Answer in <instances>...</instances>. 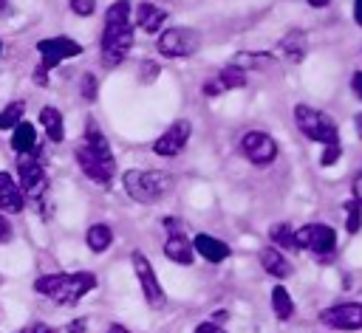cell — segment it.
Instances as JSON below:
<instances>
[{
  "label": "cell",
  "mask_w": 362,
  "mask_h": 333,
  "mask_svg": "<svg viewBox=\"0 0 362 333\" xmlns=\"http://www.w3.org/2000/svg\"><path fill=\"white\" fill-rule=\"evenodd\" d=\"M93 288H96V274H90V271L45 274V277H37V282H34V291L45 293L57 305H74V302H79V296H85Z\"/></svg>",
  "instance_id": "1"
},
{
  "label": "cell",
  "mask_w": 362,
  "mask_h": 333,
  "mask_svg": "<svg viewBox=\"0 0 362 333\" xmlns=\"http://www.w3.org/2000/svg\"><path fill=\"white\" fill-rule=\"evenodd\" d=\"M294 121H297V130L308 138V141H317V144H339V130H337V121L317 110V107H308V104H297L294 107Z\"/></svg>",
  "instance_id": "2"
},
{
  "label": "cell",
  "mask_w": 362,
  "mask_h": 333,
  "mask_svg": "<svg viewBox=\"0 0 362 333\" xmlns=\"http://www.w3.org/2000/svg\"><path fill=\"white\" fill-rule=\"evenodd\" d=\"M122 181H124L127 195L139 203H156L161 195H167L173 183L167 172H141V169H127Z\"/></svg>",
  "instance_id": "3"
},
{
  "label": "cell",
  "mask_w": 362,
  "mask_h": 333,
  "mask_svg": "<svg viewBox=\"0 0 362 333\" xmlns=\"http://www.w3.org/2000/svg\"><path fill=\"white\" fill-rule=\"evenodd\" d=\"M133 45V28L130 23H105V34H102V62L107 68L119 65L127 51Z\"/></svg>",
  "instance_id": "4"
},
{
  "label": "cell",
  "mask_w": 362,
  "mask_h": 333,
  "mask_svg": "<svg viewBox=\"0 0 362 333\" xmlns=\"http://www.w3.org/2000/svg\"><path fill=\"white\" fill-rule=\"evenodd\" d=\"M201 48V34L187 25H175L158 34V54L164 56H192Z\"/></svg>",
  "instance_id": "5"
},
{
  "label": "cell",
  "mask_w": 362,
  "mask_h": 333,
  "mask_svg": "<svg viewBox=\"0 0 362 333\" xmlns=\"http://www.w3.org/2000/svg\"><path fill=\"white\" fill-rule=\"evenodd\" d=\"M17 175H20V189L25 192V198L42 200V195L48 192V175H45V166L40 164V158L34 152L20 155Z\"/></svg>",
  "instance_id": "6"
},
{
  "label": "cell",
  "mask_w": 362,
  "mask_h": 333,
  "mask_svg": "<svg viewBox=\"0 0 362 333\" xmlns=\"http://www.w3.org/2000/svg\"><path fill=\"white\" fill-rule=\"evenodd\" d=\"M297 246L308 248L320 260H328L334 246H337V231L331 226H325V223H308V226L297 229Z\"/></svg>",
  "instance_id": "7"
},
{
  "label": "cell",
  "mask_w": 362,
  "mask_h": 333,
  "mask_svg": "<svg viewBox=\"0 0 362 333\" xmlns=\"http://www.w3.org/2000/svg\"><path fill=\"white\" fill-rule=\"evenodd\" d=\"M240 150L255 166H266L277 158V141L263 130H249L240 135Z\"/></svg>",
  "instance_id": "8"
},
{
  "label": "cell",
  "mask_w": 362,
  "mask_h": 333,
  "mask_svg": "<svg viewBox=\"0 0 362 333\" xmlns=\"http://www.w3.org/2000/svg\"><path fill=\"white\" fill-rule=\"evenodd\" d=\"M37 51H40V56H42V68L45 71H51V68H57L59 62H65V59H71V56H79L82 54V45L76 42V40H68V37H48V40H40L37 42Z\"/></svg>",
  "instance_id": "9"
},
{
  "label": "cell",
  "mask_w": 362,
  "mask_h": 333,
  "mask_svg": "<svg viewBox=\"0 0 362 333\" xmlns=\"http://www.w3.org/2000/svg\"><path fill=\"white\" fill-rule=\"evenodd\" d=\"M76 161H79L82 172H85L90 181H96V183H107V181L113 178V172H116V161H113V155L93 152V150L85 147V144L76 150Z\"/></svg>",
  "instance_id": "10"
},
{
  "label": "cell",
  "mask_w": 362,
  "mask_h": 333,
  "mask_svg": "<svg viewBox=\"0 0 362 333\" xmlns=\"http://www.w3.org/2000/svg\"><path fill=\"white\" fill-rule=\"evenodd\" d=\"M320 322L334 330H362V302H339L320 313Z\"/></svg>",
  "instance_id": "11"
},
{
  "label": "cell",
  "mask_w": 362,
  "mask_h": 333,
  "mask_svg": "<svg viewBox=\"0 0 362 333\" xmlns=\"http://www.w3.org/2000/svg\"><path fill=\"white\" fill-rule=\"evenodd\" d=\"M133 268H136V277H139V285L144 291V299L150 308H161L164 305V291L158 285V277L153 271V265L147 262V257L141 251H133Z\"/></svg>",
  "instance_id": "12"
},
{
  "label": "cell",
  "mask_w": 362,
  "mask_h": 333,
  "mask_svg": "<svg viewBox=\"0 0 362 333\" xmlns=\"http://www.w3.org/2000/svg\"><path fill=\"white\" fill-rule=\"evenodd\" d=\"M189 133H192L189 121H187V119H178L175 124H170V127H167V130L158 135V141L153 144V152H156V155H164V158L178 155V152L187 147Z\"/></svg>",
  "instance_id": "13"
},
{
  "label": "cell",
  "mask_w": 362,
  "mask_h": 333,
  "mask_svg": "<svg viewBox=\"0 0 362 333\" xmlns=\"http://www.w3.org/2000/svg\"><path fill=\"white\" fill-rule=\"evenodd\" d=\"M23 200L25 192L20 189V183H14V178L8 172H0V212H23Z\"/></svg>",
  "instance_id": "14"
},
{
  "label": "cell",
  "mask_w": 362,
  "mask_h": 333,
  "mask_svg": "<svg viewBox=\"0 0 362 333\" xmlns=\"http://www.w3.org/2000/svg\"><path fill=\"white\" fill-rule=\"evenodd\" d=\"M277 51H280L288 62H303V59H305V51H308V37H305V31H303V28H291V31L280 40Z\"/></svg>",
  "instance_id": "15"
},
{
  "label": "cell",
  "mask_w": 362,
  "mask_h": 333,
  "mask_svg": "<svg viewBox=\"0 0 362 333\" xmlns=\"http://www.w3.org/2000/svg\"><path fill=\"white\" fill-rule=\"evenodd\" d=\"M164 20H167V11H164V8L153 6V3H139V8H136V25H139L141 31L156 34V31L164 25Z\"/></svg>",
  "instance_id": "16"
},
{
  "label": "cell",
  "mask_w": 362,
  "mask_h": 333,
  "mask_svg": "<svg viewBox=\"0 0 362 333\" xmlns=\"http://www.w3.org/2000/svg\"><path fill=\"white\" fill-rule=\"evenodd\" d=\"M192 246H195V251H198L204 260H209V262H223V260L229 257V246L221 243L218 237H209V234H198V237L192 240Z\"/></svg>",
  "instance_id": "17"
},
{
  "label": "cell",
  "mask_w": 362,
  "mask_h": 333,
  "mask_svg": "<svg viewBox=\"0 0 362 333\" xmlns=\"http://www.w3.org/2000/svg\"><path fill=\"white\" fill-rule=\"evenodd\" d=\"M164 254L173 260V262H181V265H189L195 260V246L184 237V234H170L167 243H164Z\"/></svg>",
  "instance_id": "18"
},
{
  "label": "cell",
  "mask_w": 362,
  "mask_h": 333,
  "mask_svg": "<svg viewBox=\"0 0 362 333\" xmlns=\"http://www.w3.org/2000/svg\"><path fill=\"white\" fill-rule=\"evenodd\" d=\"M260 265L272 274V277H291V262L277 251V248H263L260 251Z\"/></svg>",
  "instance_id": "19"
},
{
  "label": "cell",
  "mask_w": 362,
  "mask_h": 333,
  "mask_svg": "<svg viewBox=\"0 0 362 333\" xmlns=\"http://www.w3.org/2000/svg\"><path fill=\"white\" fill-rule=\"evenodd\" d=\"M34 147H37V133H34V127H31L28 121L17 124V127H14V135H11V150H14L17 155H28V152H34Z\"/></svg>",
  "instance_id": "20"
},
{
  "label": "cell",
  "mask_w": 362,
  "mask_h": 333,
  "mask_svg": "<svg viewBox=\"0 0 362 333\" xmlns=\"http://www.w3.org/2000/svg\"><path fill=\"white\" fill-rule=\"evenodd\" d=\"M40 124H42V130L51 141H62L65 130H62V113L57 107H42L40 110Z\"/></svg>",
  "instance_id": "21"
},
{
  "label": "cell",
  "mask_w": 362,
  "mask_h": 333,
  "mask_svg": "<svg viewBox=\"0 0 362 333\" xmlns=\"http://www.w3.org/2000/svg\"><path fill=\"white\" fill-rule=\"evenodd\" d=\"M110 240H113V231H110L105 223L90 226V229H88V234H85V243H88V248H90V251H105V248L110 246Z\"/></svg>",
  "instance_id": "22"
},
{
  "label": "cell",
  "mask_w": 362,
  "mask_h": 333,
  "mask_svg": "<svg viewBox=\"0 0 362 333\" xmlns=\"http://www.w3.org/2000/svg\"><path fill=\"white\" fill-rule=\"evenodd\" d=\"M218 85L223 90H232V87H243L246 85V71L240 65H226L221 73H218Z\"/></svg>",
  "instance_id": "23"
},
{
  "label": "cell",
  "mask_w": 362,
  "mask_h": 333,
  "mask_svg": "<svg viewBox=\"0 0 362 333\" xmlns=\"http://www.w3.org/2000/svg\"><path fill=\"white\" fill-rule=\"evenodd\" d=\"M23 113H25V102H8L0 110V130H11V127L23 124Z\"/></svg>",
  "instance_id": "24"
},
{
  "label": "cell",
  "mask_w": 362,
  "mask_h": 333,
  "mask_svg": "<svg viewBox=\"0 0 362 333\" xmlns=\"http://www.w3.org/2000/svg\"><path fill=\"white\" fill-rule=\"evenodd\" d=\"M272 308H274L277 319H288V316L294 313V302H291V296H288V291H286L283 285H277V288L272 291Z\"/></svg>",
  "instance_id": "25"
},
{
  "label": "cell",
  "mask_w": 362,
  "mask_h": 333,
  "mask_svg": "<svg viewBox=\"0 0 362 333\" xmlns=\"http://www.w3.org/2000/svg\"><path fill=\"white\" fill-rule=\"evenodd\" d=\"M272 240H274V246H280V248H294L297 246V231L288 226V223H277V226H272Z\"/></svg>",
  "instance_id": "26"
},
{
  "label": "cell",
  "mask_w": 362,
  "mask_h": 333,
  "mask_svg": "<svg viewBox=\"0 0 362 333\" xmlns=\"http://www.w3.org/2000/svg\"><path fill=\"white\" fill-rule=\"evenodd\" d=\"M345 231L348 234H356L362 229V203L359 200H348L345 203Z\"/></svg>",
  "instance_id": "27"
},
{
  "label": "cell",
  "mask_w": 362,
  "mask_h": 333,
  "mask_svg": "<svg viewBox=\"0 0 362 333\" xmlns=\"http://www.w3.org/2000/svg\"><path fill=\"white\" fill-rule=\"evenodd\" d=\"M105 23H130V3H127V0H116V3L107 8Z\"/></svg>",
  "instance_id": "28"
},
{
  "label": "cell",
  "mask_w": 362,
  "mask_h": 333,
  "mask_svg": "<svg viewBox=\"0 0 362 333\" xmlns=\"http://www.w3.org/2000/svg\"><path fill=\"white\" fill-rule=\"evenodd\" d=\"M82 99H88V102H93L96 99V90H99V82H96V76L93 73H85L82 76Z\"/></svg>",
  "instance_id": "29"
},
{
  "label": "cell",
  "mask_w": 362,
  "mask_h": 333,
  "mask_svg": "<svg viewBox=\"0 0 362 333\" xmlns=\"http://www.w3.org/2000/svg\"><path fill=\"white\" fill-rule=\"evenodd\" d=\"M71 8L79 17H90L96 11V0H71Z\"/></svg>",
  "instance_id": "30"
},
{
  "label": "cell",
  "mask_w": 362,
  "mask_h": 333,
  "mask_svg": "<svg viewBox=\"0 0 362 333\" xmlns=\"http://www.w3.org/2000/svg\"><path fill=\"white\" fill-rule=\"evenodd\" d=\"M339 144H331V147H325V152H322V158H320V164L322 166H331V164H337V158H339Z\"/></svg>",
  "instance_id": "31"
},
{
  "label": "cell",
  "mask_w": 362,
  "mask_h": 333,
  "mask_svg": "<svg viewBox=\"0 0 362 333\" xmlns=\"http://www.w3.org/2000/svg\"><path fill=\"white\" fill-rule=\"evenodd\" d=\"M195 333H226L221 325H215V322H201L198 327H195Z\"/></svg>",
  "instance_id": "32"
},
{
  "label": "cell",
  "mask_w": 362,
  "mask_h": 333,
  "mask_svg": "<svg viewBox=\"0 0 362 333\" xmlns=\"http://www.w3.org/2000/svg\"><path fill=\"white\" fill-rule=\"evenodd\" d=\"M11 240V223L0 214V243H8Z\"/></svg>",
  "instance_id": "33"
},
{
  "label": "cell",
  "mask_w": 362,
  "mask_h": 333,
  "mask_svg": "<svg viewBox=\"0 0 362 333\" xmlns=\"http://www.w3.org/2000/svg\"><path fill=\"white\" fill-rule=\"evenodd\" d=\"M351 87H354V93L362 99V71H356V73L351 76Z\"/></svg>",
  "instance_id": "34"
},
{
  "label": "cell",
  "mask_w": 362,
  "mask_h": 333,
  "mask_svg": "<svg viewBox=\"0 0 362 333\" xmlns=\"http://www.w3.org/2000/svg\"><path fill=\"white\" fill-rule=\"evenodd\" d=\"M141 71H144V76H141V79H144V82H150V79H156V73H158V71H156V65H153V62H144V65H141Z\"/></svg>",
  "instance_id": "35"
},
{
  "label": "cell",
  "mask_w": 362,
  "mask_h": 333,
  "mask_svg": "<svg viewBox=\"0 0 362 333\" xmlns=\"http://www.w3.org/2000/svg\"><path fill=\"white\" fill-rule=\"evenodd\" d=\"M34 82H37V85H48V71H45L42 65L34 71Z\"/></svg>",
  "instance_id": "36"
},
{
  "label": "cell",
  "mask_w": 362,
  "mask_h": 333,
  "mask_svg": "<svg viewBox=\"0 0 362 333\" xmlns=\"http://www.w3.org/2000/svg\"><path fill=\"white\" fill-rule=\"evenodd\" d=\"M221 90H223V87L218 85V79H215V82H206V85H204V93H206V96H215V93H221Z\"/></svg>",
  "instance_id": "37"
},
{
  "label": "cell",
  "mask_w": 362,
  "mask_h": 333,
  "mask_svg": "<svg viewBox=\"0 0 362 333\" xmlns=\"http://www.w3.org/2000/svg\"><path fill=\"white\" fill-rule=\"evenodd\" d=\"M354 20L362 25V0H354Z\"/></svg>",
  "instance_id": "38"
},
{
  "label": "cell",
  "mask_w": 362,
  "mask_h": 333,
  "mask_svg": "<svg viewBox=\"0 0 362 333\" xmlns=\"http://www.w3.org/2000/svg\"><path fill=\"white\" fill-rule=\"evenodd\" d=\"M28 333H57V330L54 327H45V325H34Z\"/></svg>",
  "instance_id": "39"
},
{
  "label": "cell",
  "mask_w": 362,
  "mask_h": 333,
  "mask_svg": "<svg viewBox=\"0 0 362 333\" xmlns=\"http://www.w3.org/2000/svg\"><path fill=\"white\" fill-rule=\"evenodd\" d=\"M354 200H359L362 203V178L356 181V186H354Z\"/></svg>",
  "instance_id": "40"
},
{
  "label": "cell",
  "mask_w": 362,
  "mask_h": 333,
  "mask_svg": "<svg viewBox=\"0 0 362 333\" xmlns=\"http://www.w3.org/2000/svg\"><path fill=\"white\" fill-rule=\"evenodd\" d=\"M82 327H85V319H76L74 327H71V333H82Z\"/></svg>",
  "instance_id": "41"
},
{
  "label": "cell",
  "mask_w": 362,
  "mask_h": 333,
  "mask_svg": "<svg viewBox=\"0 0 362 333\" xmlns=\"http://www.w3.org/2000/svg\"><path fill=\"white\" fill-rule=\"evenodd\" d=\"M308 6H314V8H325L328 0H308Z\"/></svg>",
  "instance_id": "42"
},
{
  "label": "cell",
  "mask_w": 362,
  "mask_h": 333,
  "mask_svg": "<svg viewBox=\"0 0 362 333\" xmlns=\"http://www.w3.org/2000/svg\"><path fill=\"white\" fill-rule=\"evenodd\" d=\"M107 333H130V330H127V327H122V325H113Z\"/></svg>",
  "instance_id": "43"
},
{
  "label": "cell",
  "mask_w": 362,
  "mask_h": 333,
  "mask_svg": "<svg viewBox=\"0 0 362 333\" xmlns=\"http://www.w3.org/2000/svg\"><path fill=\"white\" fill-rule=\"evenodd\" d=\"M356 133H359V138H362V113H356Z\"/></svg>",
  "instance_id": "44"
},
{
  "label": "cell",
  "mask_w": 362,
  "mask_h": 333,
  "mask_svg": "<svg viewBox=\"0 0 362 333\" xmlns=\"http://www.w3.org/2000/svg\"><path fill=\"white\" fill-rule=\"evenodd\" d=\"M3 8H6V0H0V11H3Z\"/></svg>",
  "instance_id": "45"
},
{
  "label": "cell",
  "mask_w": 362,
  "mask_h": 333,
  "mask_svg": "<svg viewBox=\"0 0 362 333\" xmlns=\"http://www.w3.org/2000/svg\"><path fill=\"white\" fill-rule=\"evenodd\" d=\"M0 54H3V42H0Z\"/></svg>",
  "instance_id": "46"
}]
</instances>
